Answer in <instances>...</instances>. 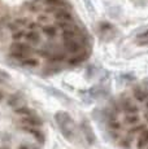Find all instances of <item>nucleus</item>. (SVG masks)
Returning a JSON list of instances; mask_svg holds the SVG:
<instances>
[{"mask_svg": "<svg viewBox=\"0 0 148 149\" xmlns=\"http://www.w3.org/2000/svg\"><path fill=\"white\" fill-rule=\"evenodd\" d=\"M55 119H56V122H57L62 135L66 137V139L72 140L73 136H74V122H73L72 117H70L68 113L59 111V113L55 116Z\"/></svg>", "mask_w": 148, "mask_h": 149, "instance_id": "1", "label": "nucleus"}, {"mask_svg": "<svg viewBox=\"0 0 148 149\" xmlns=\"http://www.w3.org/2000/svg\"><path fill=\"white\" fill-rule=\"evenodd\" d=\"M33 47L29 43L24 40H15L10 45V56L16 60L17 62H20L21 60L26 58L33 54Z\"/></svg>", "mask_w": 148, "mask_h": 149, "instance_id": "2", "label": "nucleus"}, {"mask_svg": "<svg viewBox=\"0 0 148 149\" xmlns=\"http://www.w3.org/2000/svg\"><path fill=\"white\" fill-rule=\"evenodd\" d=\"M64 48L66 49V52H69L70 54H77L83 51V44L79 40V38L64 39Z\"/></svg>", "mask_w": 148, "mask_h": 149, "instance_id": "3", "label": "nucleus"}, {"mask_svg": "<svg viewBox=\"0 0 148 149\" xmlns=\"http://www.w3.org/2000/svg\"><path fill=\"white\" fill-rule=\"evenodd\" d=\"M24 42L29 43L31 47H36L42 43V36L38 30H31V29L25 27V39Z\"/></svg>", "mask_w": 148, "mask_h": 149, "instance_id": "4", "label": "nucleus"}, {"mask_svg": "<svg viewBox=\"0 0 148 149\" xmlns=\"http://www.w3.org/2000/svg\"><path fill=\"white\" fill-rule=\"evenodd\" d=\"M53 16H55L56 21H69L73 22V16L69 10H66L65 8H56L53 10Z\"/></svg>", "mask_w": 148, "mask_h": 149, "instance_id": "5", "label": "nucleus"}, {"mask_svg": "<svg viewBox=\"0 0 148 149\" xmlns=\"http://www.w3.org/2000/svg\"><path fill=\"white\" fill-rule=\"evenodd\" d=\"M121 107H122V109H124L125 113H127V114H135V113H138L139 111V108L136 107V105L134 104L130 99H124L122 100Z\"/></svg>", "mask_w": 148, "mask_h": 149, "instance_id": "6", "label": "nucleus"}, {"mask_svg": "<svg viewBox=\"0 0 148 149\" xmlns=\"http://www.w3.org/2000/svg\"><path fill=\"white\" fill-rule=\"evenodd\" d=\"M133 95H134V97H135V100H138L139 102H143V101H146V100L148 99V92L142 87H135L134 88Z\"/></svg>", "mask_w": 148, "mask_h": 149, "instance_id": "7", "label": "nucleus"}, {"mask_svg": "<svg viewBox=\"0 0 148 149\" xmlns=\"http://www.w3.org/2000/svg\"><path fill=\"white\" fill-rule=\"evenodd\" d=\"M42 33H43L45 36H48V38H55L56 34H57V26L47 24V25H44V26H42Z\"/></svg>", "mask_w": 148, "mask_h": 149, "instance_id": "8", "label": "nucleus"}, {"mask_svg": "<svg viewBox=\"0 0 148 149\" xmlns=\"http://www.w3.org/2000/svg\"><path fill=\"white\" fill-rule=\"evenodd\" d=\"M136 145H138V149H143L144 147L148 145V128H144V130L140 132V135L138 137Z\"/></svg>", "mask_w": 148, "mask_h": 149, "instance_id": "9", "label": "nucleus"}, {"mask_svg": "<svg viewBox=\"0 0 148 149\" xmlns=\"http://www.w3.org/2000/svg\"><path fill=\"white\" fill-rule=\"evenodd\" d=\"M26 25H27V19L17 18L12 22V25H10V30H12L13 33H15V31H18V30H24V29L26 27Z\"/></svg>", "mask_w": 148, "mask_h": 149, "instance_id": "10", "label": "nucleus"}, {"mask_svg": "<svg viewBox=\"0 0 148 149\" xmlns=\"http://www.w3.org/2000/svg\"><path fill=\"white\" fill-rule=\"evenodd\" d=\"M18 64H21L22 66H27V68H36L39 65V60L35 58V57L31 54V56L26 57V58L21 60V61L18 62Z\"/></svg>", "mask_w": 148, "mask_h": 149, "instance_id": "11", "label": "nucleus"}, {"mask_svg": "<svg viewBox=\"0 0 148 149\" xmlns=\"http://www.w3.org/2000/svg\"><path fill=\"white\" fill-rule=\"evenodd\" d=\"M86 57H87V53L82 51L81 53L72 54V57L68 60V62H69L70 65H77V64H81L82 61H84V58H86Z\"/></svg>", "mask_w": 148, "mask_h": 149, "instance_id": "12", "label": "nucleus"}, {"mask_svg": "<svg viewBox=\"0 0 148 149\" xmlns=\"http://www.w3.org/2000/svg\"><path fill=\"white\" fill-rule=\"evenodd\" d=\"M82 128H83V132H84V135H86L87 141H89L90 144H92V143L95 141V135H94V132H92V128H91L86 122H83V125H82Z\"/></svg>", "mask_w": 148, "mask_h": 149, "instance_id": "13", "label": "nucleus"}, {"mask_svg": "<svg viewBox=\"0 0 148 149\" xmlns=\"http://www.w3.org/2000/svg\"><path fill=\"white\" fill-rule=\"evenodd\" d=\"M43 3L50 8H65L66 3L64 0H43Z\"/></svg>", "mask_w": 148, "mask_h": 149, "instance_id": "14", "label": "nucleus"}, {"mask_svg": "<svg viewBox=\"0 0 148 149\" xmlns=\"http://www.w3.org/2000/svg\"><path fill=\"white\" fill-rule=\"evenodd\" d=\"M136 43L139 45H148V30L143 31L142 34H139L136 36Z\"/></svg>", "mask_w": 148, "mask_h": 149, "instance_id": "15", "label": "nucleus"}, {"mask_svg": "<svg viewBox=\"0 0 148 149\" xmlns=\"http://www.w3.org/2000/svg\"><path fill=\"white\" fill-rule=\"evenodd\" d=\"M125 122L127 125H138L139 123V116L138 114H127L126 118H125Z\"/></svg>", "mask_w": 148, "mask_h": 149, "instance_id": "16", "label": "nucleus"}, {"mask_svg": "<svg viewBox=\"0 0 148 149\" xmlns=\"http://www.w3.org/2000/svg\"><path fill=\"white\" fill-rule=\"evenodd\" d=\"M109 125H110V127H112L113 130H119V128H121V123H119L116 118H110Z\"/></svg>", "mask_w": 148, "mask_h": 149, "instance_id": "17", "label": "nucleus"}, {"mask_svg": "<svg viewBox=\"0 0 148 149\" xmlns=\"http://www.w3.org/2000/svg\"><path fill=\"white\" fill-rule=\"evenodd\" d=\"M39 22H40V24H45V25H47L48 22H50V18H48L45 14H42V16H39Z\"/></svg>", "mask_w": 148, "mask_h": 149, "instance_id": "18", "label": "nucleus"}, {"mask_svg": "<svg viewBox=\"0 0 148 149\" xmlns=\"http://www.w3.org/2000/svg\"><path fill=\"white\" fill-rule=\"evenodd\" d=\"M144 128H146L144 126H136L135 128H131V130H130V134H136V132H139V131L142 132V131H143Z\"/></svg>", "mask_w": 148, "mask_h": 149, "instance_id": "19", "label": "nucleus"}, {"mask_svg": "<svg viewBox=\"0 0 148 149\" xmlns=\"http://www.w3.org/2000/svg\"><path fill=\"white\" fill-rule=\"evenodd\" d=\"M18 149H36L34 145H30V144H21Z\"/></svg>", "mask_w": 148, "mask_h": 149, "instance_id": "20", "label": "nucleus"}, {"mask_svg": "<svg viewBox=\"0 0 148 149\" xmlns=\"http://www.w3.org/2000/svg\"><path fill=\"white\" fill-rule=\"evenodd\" d=\"M144 117H146V121H148V110L146 111V114H144Z\"/></svg>", "mask_w": 148, "mask_h": 149, "instance_id": "21", "label": "nucleus"}, {"mask_svg": "<svg viewBox=\"0 0 148 149\" xmlns=\"http://www.w3.org/2000/svg\"><path fill=\"white\" fill-rule=\"evenodd\" d=\"M144 102H146V108L148 109V99H147V100H146V101H144Z\"/></svg>", "mask_w": 148, "mask_h": 149, "instance_id": "22", "label": "nucleus"}, {"mask_svg": "<svg viewBox=\"0 0 148 149\" xmlns=\"http://www.w3.org/2000/svg\"><path fill=\"white\" fill-rule=\"evenodd\" d=\"M0 149H8V148H0Z\"/></svg>", "mask_w": 148, "mask_h": 149, "instance_id": "23", "label": "nucleus"}]
</instances>
